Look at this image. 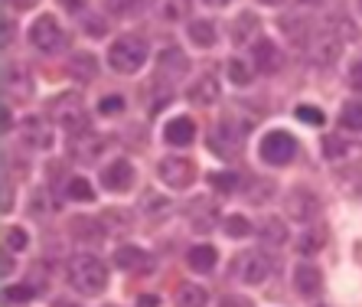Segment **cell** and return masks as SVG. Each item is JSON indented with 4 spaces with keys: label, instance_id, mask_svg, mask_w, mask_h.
Instances as JSON below:
<instances>
[{
    "label": "cell",
    "instance_id": "39",
    "mask_svg": "<svg viewBox=\"0 0 362 307\" xmlns=\"http://www.w3.org/2000/svg\"><path fill=\"white\" fill-rule=\"evenodd\" d=\"M124 108H127V102H124V95H105L98 102V115H124Z\"/></svg>",
    "mask_w": 362,
    "mask_h": 307
},
{
    "label": "cell",
    "instance_id": "55",
    "mask_svg": "<svg viewBox=\"0 0 362 307\" xmlns=\"http://www.w3.org/2000/svg\"><path fill=\"white\" fill-rule=\"evenodd\" d=\"M52 307H78V304H72V301H56Z\"/></svg>",
    "mask_w": 362,
    "mask_h": 307
},
{
    "label": "cell",
    "instance_id": "16",
    "mask_svg": "<svg viewBox=\"0 0 362 307\" xmlns=\"http://www.w3.org/2000/svg\"><path fill=\"white\" fill-rule=\"evenodd\" d=\"M294 284H297V294H300V298H317L323 291V272L310 262H300L294 268Z\"/></svg>",
    "mask_w": 362,
    "mask_h": 307
},
{
    "label": "cell",
    "instance_id": "46",
    "mask_svg": "<svg viewBox=\"0 0 362 307\" xmlns=\"http://www.w3.org/2000/svg\"><path fill=\"white\" fill-rule=\"evenodd\" d=\"M219 307H255V304L245 298V294H226V298L219 301Z\"/></svg>",
    "mask_w": 362,
    "mask_h": 307
},
{
    "label": "cell",
    "instance_id": "42",
    "mask_svg": "<svg viewBox=\"0 0 362 307\" xmlns=\"http://www.w3.org/2000/svg\"><path fill=\"white\" fill-rule=\"evenodd\" d=\"M82 23H85L82 30L92 36V40H101V36L108 33V20H105V17H85Z\"/></svg>",
    "mask_w": 362,
    "mask_h": 307
},
{
    "label": "cell",
    "instance_id": "35",
    "mask_svg": "<svg viewBox=\"0 0 362 307\" xmlns=\"http://www.w3.org/2000/svg\"><path fill=\"white\" fill-rule=\"evenodd\" d=\"M4 245H7V252H23V248L30 245V236H26V229H20V226H7V229H4Z\"/></svg>",
    "mask_w": 362,
    "mask_h": 307
},
{
    "label": "cell",
    "instance_id": "18",
    "mask_svg": "<svg viewBox=\"0 0 362 307\" xmlns=\"http://www.w3.org/2000/svg\"><path fill=\"white\" fill-rule=\"evenodd\" d=\"M163 141H167L170 147H189L196 141V121L189 118V115H177V118L163 128Z\"/></svg>",
    "mask_w": 362,
    "mask_h": 307
},
{
    "label": "cell",
    "instance_id": "7",
    "mask_svg": "<svg viewBox=\"0 0 362 307\" xmlns=\"http://www.w3.org/2000/svg\"><path fill=\"white\" fill-rule=\"evenodd\" d=\"M242 137H245V128H235V124L226 118L209 131V147L228 161V157H235V154L242 151Z\"/></svg>",
    "mask_w": 362,
    "mask_h": 307
},
{
    "label": "cell",
    "instance_id": "53",
    "mask_svg": "<svg viewBox=\"0 0 362 307\" xmlns=\"http://www.w3.org/2000/svg\"><path fill=\"white\" fill-rule=\"evenodd\" d=\"M202 4H206V7H228L232 0H202Z\"/></svg>",
    "mask_w": 362,
    "mask_h": 307
},
{
    "label": "cell",
    "instance_id": "12",
    "mask_svg": "<svg viewBox=\"0 0 362 307\" xmlns=\"http://www.w3.org/2000/svg\"><path fill=\"white\" fill-rule=\"evenodd\" d=\"M115 265L127 274H144L153 268V258H151V252L141 245H121L118 252H115Z\"/></svg>",
    "mask_w": 362,
    "mask_h": 307
},
{
    "label": "cell",
    "instance_id": "26",
    "mask_svg": "<svg viewBox=\"0 0 362 307\" xmlns=\"http://www.w3.org/2000/svg\"><path fill=\"white\" fill-rule=\"evenodd\" d=\"M186 36H189V43H196V46H202V50H212L216 46V23L212 20H189L186 23Z\"/></svg>",
    "mask_w": 362,
    "mask_h": 307
},
{
    "label": "cell",
    "instance_id": "4",
    "mask_svg": "<svg viewBox=\"0 0 362 307\" xmlns=\"http://www.w3.org/2000/svg\"><path fill=\"white\" fill-rule=\"evenodd\" d=\"M49 118L56 121L59 128H66L69 134L88 131V115H85V108H82V98H76V95H59V98L49 105Z\"/></svg>",
    "mask_w": 362,
    "mask_h": 307
},
{
    "label": "cell",
    "instance_id": "6",
    "mask_svg": "<svg viewBox=\"0 0 362 307\" xmlns=\"http://www.w3.org/2000/svg\"><path fill=\"white\" fill-rule=\"evenodd\" d=\"M30 43L36 46L40 52H46V56H52V52H59L62 43H66V33H62V26L56 17H36L33 23H30Z\"/></svg>",
    "mask_w": 362,
    "mask_h": 307
},
{
    "label": "cell",
    "instance_id": "32",
    "mask_svg": "<svg viewBox=\"0 0 362 307\" xmlns=\"http://www.w3.org/2000/svg\"><path fill=\"white\" fill-rule=\"evenodd\" d=\"M222 232H226L228 239H245V236H252L255 226L245 216H226L222 219Z\"/></svg>",
    "mask_w": 362,
    "mask_h": 307
},
{
    "label": "cell",
    "instance_id": "33",
    "mask_svg": "<svg viewBox=\"0 0 362 307\" xmlns=\"http://www.w3.org/2000/svg\"><path fill=\"white\" fill-rule=\"evenodd\" d=\"M209 187L216 190V193H235L238 190V177L235 173H228V170H216V173H209Z\"/></svg>",
    "mask_w": 362,
    "mask_h": 307
},
{
    "label": "cell",
    "instance_id": "51",
    "mask_svg": "<svg viewBox=\"0 0 362 307\" xmlns=\"http://www.w3.org/2000/svg\"><path fill=\"white\" fill-rule=\"evenodd\" d=\"M13 209V193H10V183H4V213Z\"/></svg>",
    "mask_w": 362,
    "mask_h": 307
},
{
    "label": "cell",
    "instance_id": "52",
    "mask_svg": "<svg viewBox=\"0 0 362 307\" xmlns=\"http://www.w3.org/2000/svg\"><path fill=\"white\" fill-rule=\"evenodd\" d=\"M10 255H13V252H4V278L13 272V258H10Z\"/></svg>",
    "mask_w": 362,
    "mask_h": 307
},
{
    "label": "cell",
    "instance_id": "47",
    "mask_svg": "<svg viewBox=\"0 0 362 307\" xmlns=\"http://www.w3.org/2000/svg\"><path fill=\"white\" fill-rule=\"evenodd\" d=\"M85 4H88V0H59V7L66 10V13H82Z\"/></svg>",
    "mask_w": 362,
    "mask_h": 307
},
{
    "label": "cell",
    "instance_id": "49",
    "mask_svg": "<svg viewBox=\"0 0 362 307\" xmlns=\"http://www.w3.org/2000/svg\"><path fill=\"white\" fill-rule=\"evenodd\" d=\"M137 307H160V298H157V294H141Z\"/></svg>",
    "mask_w": 362,
    "mask_h": 307
},
{
    "label": "cell",
    "instance_id": "37",
    "mask_svg": "<svg viewBox=\"0 0 362 307\" xmlns=\"http://www.w3.org/2000/svg\"><path fill=\"white\" fill-rule=\"evenodd\" d=\"M144 7H147V0H108V10L118 17H134Z\"/></svg>",
    "mask_w": 362,
    "mask_h": 307
},
{
    "label": "cell",
    "instance_id": "20",
    "mask_svg": "<svg viewBox=\"0 0 362 307\" xmlns=\"http://www.w3.org/2000/svg\"><path fill=\"white\" fill-rule=\"evenodd\" d=\"M157 72L163 79H180L189 72V59H186V52L177 50V46H167V50L157 56Z\"/></svg>",
    "mask_w": 362,
    "mask_h": 307
},
{
    "label": "cell",
    "instance_id": "1",
    "mask_svg": "<svg viewBox=\"0 0 362 307\" xmlns=\"http://www.w3.org/2000/svg\"><path fill=\"white\" fill-rule=\"evenodd\" d=\"M69 284L82 294V298H98L108 288V265L98 255H72L69 262Z\"/></svg>",
    "mask_w": 362,
    "mask_h": 307
},
{
    "label": "cell",
    "instance_id": "29",
    "mask_svg": "<svg viewBox=\"0 0 362 307\" xmlns=\"http://www.w3.org/2000/svg\"><path fill=\"white\" fill-rule=\"evenodd\" d=\"M226 72H228V82H232V86H248L252 76H255V66L252 62H245V59H238V56H232V59L226 62Z\"/></svg>",
    "mask_w": 362,
    "mask_h": 307
},
{
    "label": "cell",
    "instance_id": "50",
    "mask_svg": "<svg viewBox=\"0 0 362 307\" xmlns=\"http://www.w3.org/2000/svg\"><path fill=\"white\" fill-rule=\"evenodd\" d=\"M7 131H13V115H10V105L4 102V134H7Z\"/></svg>",
    "mask_w": 362,
    "mask_h": 307
},
{
    "label": "cell",
    "instance_id": "11",
    "mask_svg": "<svg viewBox=\"0 0 362 307\" xmlns=\"http://www.w3.org/2000/svg\"><path fill=\"white\" fill-rule=\"evenodd\" d=\"M284 206H287V216L297 222H307L317 216V209H320V199H317V193H310L307 187H297L291 190L284 197Z\"/></svg>",
    "mask_w": 362,
    "mask_h": 307
},
{
    "label": "cell",
    "instance_id": "38",
    "mask_svg": "<svg viewBox=\"0 0 362 307\" xmlns=\"http://www.w3.org/2000/svg\"><path fill=\"white\" fill-rule=\"evenodd\" d=\"M294 115H297V121H303V124H313V128H323V124H327V115H323L320 108H313V105H300Z\"/></svg>",
    "mask_w": 362,
    "mask_h": 307
},
{
    "label": "cell",
    "instance_id": "27",
    "mask_svg": "<svg viewBox=\"0 0 362 307\" xmlns=\"http://www.w3.org/2000/svg\"><path fill=\"white\" fill-rule=\"evenodd\" d=\"M216 219H219V209L209 203V199H193L189 203V222H193V229H209V226H216Z\"/></svg>",
    "mask_w": 362,
    "mask_h": 307
},
{
    "label": "cell",
    "instance_id": "31",
    "mask_svg": "<svg viewBox=\"0 0 362 307\" xmlns=\"http://www.w3.org/2000/svg\"><path fill=\"white\" fill-rule=\"evenodd\" d=\"M262 239L268 242V245H284L287 242V229L278 216H268V219L262 222Z\"/></svg>",
    "mask_w": 362,
    "mask_h": 307
},
{
    "label": "cell",
    "instance_id": "28",
    "mask_svg": "<svg viewBox=\"0 0 362 307\" xmlns=\"http://www.w3.org/2000/svg\"><path fill=\"white\" fill-rule=\"evenodd\" d=\"M173 102V88L163 86V82H151V88H147V115H157V111H163L167 105Z\"/></svg>",
    "mask_w": 362,
    "mask_h": 307
},
{
    "label": "cell",
    "instance_id": "15",
    "mask_svg": "<svg viewBox=\"0 0 362 307\" xmlns=\"http://www.w3.org/2000/svg\"><path fill=\"white\" fill-rule=\"evenodd\" d=\"M258 30H262V20L255 17V10H242L228 26V36L235 46H252L258 40Z\"/></svg>",
    "mask_w": 362,
    "mask_h": 307
},
{
    "label": "cell",
    "instance_id": "9",
    "mask_svg": "<svg viewBox=\"0 0 362 307\" xmlns=\"http://www.w3.org/2000/svg\"><path fill=\"white\" fill-rule=\"evenodd\" d=\"M137 180V170L134 163L124 161V157H118V161H111L105 170H101V187L108 190V193H127V190L134 187Z\"/></svg>",
    "mask_w": 362,
    "mask_h": 307
},
{
    "label": "cell",
    "instance_id": "40",
    "mask_svg": "<svg viewBox=\"0 0 362 307\" xmlns=\"http://www.w3.org/2000/svg\"><path fill=\"white\" fill-rule=\"evenodd\" d=\"M36 291L30 284H10L7 288V304H23V301H33Z\"/></svg>",
    "mask_w": 362,
    "mask_h": 307
},
{
    "label": "cell",
    "instance_id": "13",
    "mask_svg": "<svg viewBox=\"0 0 362 307\" xmlns=\"http://www.w3.org/2000/svg\"><path fill=\"white\" fill-rule=\"evenodd\" d=\"M252 66L255 72H278L284 66V56H281L278 43L271 40H255L252 43Z\"/></svg>",
    "mask_w": 362,
    "mask_h": 307
},
{
    "label": "cell",
    "instance_id": "30",
    "mask_svg": "<svg viewBox=\"0 0 362 307\" xmlns=\"http://www.w3.org/2000/svg\"><path fill=\"white\" fill-rule=\"evenodd\" d=\"M323 151H327V161H343V157L362 154L356 144H346L343 137H323Z\"/></svg>",
    "mask_w": 362,
    "mask_h": 307
},
{
    "label": "cell",
    "instance_id": "22",
    "mask_svg": "<svg viewBox=\"0 0 362 307\" xmlns=\"http://www.w3.org/2000/svg\"><path fill=\"white\" fill-rule=\"evenodd\" d=\"M186 265H189V272H196V274H209L212 268L219 265V252H216V245L202 242V245H193L186 252Z\"/></svg>",
    "mask_w": 362,
    "mask_h": 307
},
{
    "label": "cell",
    "instance_id": "36",
    "mask_svg": "<svg viewBox=\"0 0 362 307\" xmlns=\"http://www.w3.org/2000/svg\"><path fill=\"white\" fill-rule=\"evenodd\" d=\"M339 121H343V128H353V131H362V102L356 98V102H346L343 115H339Z\"/></svg>",
    "mask_w": 362,
    "mask_h": 307
},
{
    "label": "cell",
    "instance_id": "17",
    "mask_svg": "<svg viewBox=\"0 0 362 307\" xmlns=\"http://www.w3.org/2000/svg\"><path fill=\"white\" fill-rule=\"evenodd\" d=\"M4 88H7V95L30 98V95H33V79H30V69L20 66V62H7V66H4Z\"/></svg>",
    "mask_w": 362,
    "mask_h": 307
},
{
    "label": "cell",
    "instance_id": "21",
    "mask_svg": "<svg viewBox=\"0 0 362 307\" xmlns=\"http://www.w3.org/2000/svg\"><path fill=\"white\" fill-rule=\"evenodd\" d=\"M101 147H105V141L95 137L92 131H82V134L69 137V154H72L76 161H82V163H92L95 154H101Z\"/></svg>",
    "mask_w": 362,
    "mask_h": 307
},
{
    "label": "cell",
    "instance_id": "48",
    "mask_svg": "<svg viewBox=\"0 0 362 307\" xmlns=\"http://www.w3.org/2000/svg\"><path fill=\"white\" fill-rule=\"evenodd\" d=\"M7 4H10L13 10H20V13H23V10H33L40 0H7Z\"/></svg>",
    "mask_w": 362,
    "mask_h": 307
},
{
    "label": "cell",
    "instance_id": "2",
    "mask_svg": "<svg viewBox=\"0 0 362 307\" xmlns=\"http://www.w3.org/2000/svg\"><path fill=\"white\" fill-rule=\"evenodd\" d=\"M147 43H144L141 36L134 33H124L118 36L115 43H111L108 50V66L115 69V72H121V76H134V72H141L144 62H147Z\"/></svg>",
    "mask_w": 362,
    "mask_h": 307
},
{
    "label": "cell",
    "instance_id": "34",
    "mask_svg": "<svg viewBox=\"0 0 362 307\" xmlns=\"http://www.w3.org/2000/svg\"><path fill=\"white\" fill-rule=\"evenodd\" d=\"M66 193L72 199H82V203H92V199H95V190H92V183H88L85 177H69Z\"/></svg>",
    "mask_w": 362,
    "mask_h": 307
},
{
    "label": "cell",
    "instance_id": "57",
    "mask_svg": "<svg viewBox=\"0 0 362 307\" xmlns=\"http://www.w3.org/2000/svg\"><path fill=\"white\" fill-rule=\"evenodd\" d=\"M108 307H111V304H108Z\"/></svg>",
    "mask_w": 362,
    "mask_h": 307
},
{
    "label": "cell",
    "instance_id": "14",
    "mask_svg": "<svg viewBox=\"0 0 362 307\" xmlns=\"http://www.w3.org/2000/svg\"><path fill=\"white\" fill-rule=\"evenodd\" d=\"M307 56H310V62H317V66H333V62L343 56V43H339L333 33H320L307 46Z\"/></svg>",
    "mask_w": 362,
    "mask_h": 307
},
{
    "label": "cell",
    "instance_id": "5",
    "mask_svg": "<svg viewBox=\"0 0 362 307\" xmlns=\"http://www.w3.org/2000/svg\"><path fill=\"white\" fill-rule=\"evenodd\" d=\"M157 177H160L163 187H170V190H189L196 180V167L183 154H170V157H163V161L157 163Z\"/></svg>",
    "mask_w": 362,
    "mask_h": 307
},
{
    "label": "cell",
    "instance_id": "44",
    "mask_svg": "<svg viewBox=\"0 0 362 307\" xmlns=\"http://www.w3.org/2000/svg\"><path fill=\"white\" fill-rule=\"evenodd\" d=\"M323 239H327V232H323V229H313L310 236L303 232V239H300V252H307V255H310V252H317V248L323 245Z\"/></svg>",
    "mask_w": 362,
    "mask_h": 307
},
{
    "label": "cell",
    "instance_id": "41",
    "mask_svg": "<svg viewBox=\"0 0 362 307\" xmlns=\"http://www.w3.org/2000/svg\"><path fill=\"white\" fill-rule=\"evenodd\" d=\"M141 206H144V213H147V216H163V213H167V199H163V197H157V193H147V197H144L141 199Z\"/></svg>",
    "mask_w": 362,
    "mask_h": 307
},
{
    "label": "cell",
    "instance_id": "19",
    "mask_svg": "<svg viewBox=\"0 0 362 307\" xmlns=\"http://www.w3.org/2000/svg\"><path fill=\"white\" fill-rule=\"evenodd\" d=\"M219 95H222V86H219V79L216 76H199L193 86L186 88V98H189L193 105H202V108H206V105H216L219 102Z\"/></svg>",
    "mask_w": 362,
    "mask_h": 307
},
{
    "label": "cell",
    "instance_id": "56",
    "mask_svg": "<svg viewBox=\"0 0 362 307\" xmlns=\"http://www.w3.org/2000/svg\"><path fill=\"white\" fill-rule=\"evenodd\" d=\"M356 4H359V13H362V0H356Z\"/></svg>",
    "mask_w": 362,
    "mask_h": 307
},
{
    "label": "cell",
    "instance_id": "3",
    "mask_svg": "<svg viewBox=\"0 0 362 307\" xmlns=\"http://www.w3.org/2000/svg\"><path fill=\"white\" fill-rule=\"evenodd\" d=\"M300 144L291 131H268V134L258 141V157H262L268 167H287V163L297 157Z\"/></svg>",
    "mask_w": 362,
    "mask_h": 307
},
{
    "label": "cell",
    "instance_id": "45",
    "mask_svg": "<svg viewBox=\"0 0 362 307\" xmlns=\"http://www.w3.org/2000/svg\"><path fill=\"white\" fill-rule=\"evenodd\" d=\"M349 88L362 95V59H356L353 66H349Z\"/></svg>",
    "mask_w": 362,
    "mask_h": 307
},
{
    "label": "cell",
    "instance_id": "25",
    "mask_svg": "<svg viewBox=\"0 0 362 307\" xmlns=\"http://www.w3.org/2000/svg\"><path fill=\"white\" fill-rule=\"evenodd\" d=\"M173 304L177 307H206L209 304V291L206 284H196V282H183L173 294Z\"/></svg>",
    "mask_w": 362,
    "mask_h": 307
},
{
    "label": "cell",
    "instance_id": "23",
    "mask_svg": "<svg viewBox=\"0 0 362 307\" xmlns=\"http://www.w3.org/2000/svg\"><path fill=\"white\" fill-rule=\"evenodd\" d=\"M153 17L163 20V23H180V20L189 17L193 10V0H151Z\"/></svg>",
    "mask_w": 362,
    "mask_h": 307
},
{
    "label": "cell",
    "instance_id": "8",
    "mask_svg": "<svg viewBox=\"0 0 362 307\" xmlns=\"http://www.w3.org/2000/svg\"><path fill=\"white\" fill-rule=\"evenodd\" d=\"M17 128H20V141L30 151H49L52 147V128H49V121L40 118V115H26Z\"/></svg>",
    "mask_w": 362,
    "mask_h": 307
},
{
    "label": "cell",
    "instance_id": "10",
    "mask_svg": "<svg viewBox=\"0 0 362 307\" xmlns=\"http://www.w3.org/2000/svg\"><path fill=\"white\" fill-rule=\"evenodd\" d=\"M271 274V262L262 252H242L235 255V278L245 284H262Z\"/></svg>",
    "mask_w": 362,
    "mask_h": 307
},
{
    "label": "cell",
    "instance_id": "54",
    "mask_svg": "<svg viewBox=\"0 0 362 307\" xmlns=\"http://www.w3.org/2000/svg\"><path fill=\"white\" fill-rule=\"evenodd\" d=\"M258 4H264V7H278V4H284V0H258Z\"/></svg>",
    "mask_w": 362,
    "mask_h": 307
},
{
    "label": "cell",
    "instance_id": "43",
    "mask_svg": "<svg viewBox=\"0 0 362 307\" xmlns=\"http://www.w3.org/2000/svg\"><path fill=\"white\" fill-rule=\"evenodd\" d=\"M271 193H274V183H271V180H264V177H255L252 190H248V199H268Z\"/></svg>",
    "mask_w": 362,
    "mask_h": 307
},
{
    "label": "cell",
    "instance_id": "24",
    "mask_svg": "<svg viewBox=\"0 0 362 307\" xmlns=\"http://www.w3.org/2000/svg\"><path fill=\"white\" fill-rule=\"evenodd\" d=\"M69 76L76 79V82H82V86H88L95 76H98V59H95L92 52H72V59H69Z\"/></svg>",
    "mask_w": 362,
    "mask_h": 307
}]
</instances>
